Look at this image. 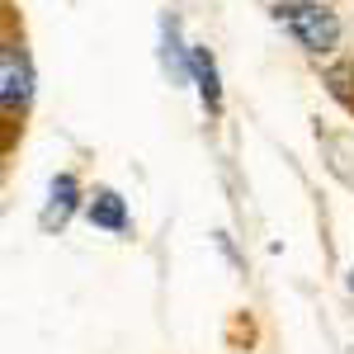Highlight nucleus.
I'll use <instances>...</instances> for the list:
<instances>
[{
    "label": "nucleus",
    "mask_w": 354,
    "mask_h": 354,
    "mask_svg": "<svg viewBox=\"0 0 354 354\" xmlns=\"http://www.w3.org/2000/svg\"><path fill=\"white\" fill-rule=\"evenodd\" d=\"M274 19L288 28L307 53H326V48H335V38H340L335 15L322 10L317 0H279L274 5Z\"/></svg>",
    "instance_id": "1"
},
{
    "label": "nucleus",
    "mask_w": 354,
    "mask_h": 354,
    "mask_svg": "<svg viewBox=\"0 0 354 354\" xmlns=\"http://www.w3.org/2000/svg\"><path fill=\"white\" fill-rule=\"evenodd\" d=\"M28 81H33V71H28L24 48H19V43H5V53H0V104H5V118L24 113Z\"/></svg>",
    "instance_id": "2"
},
{
    "label": "nucleus",
    "mask_w": 354,
    "mask_h": 354,
    "mask_svg": "<svg viewBox=\"0 0 354 354\" xmlns=\"http://www.w3.org/2000/svg\"><path fill=\"white\" fill-rule=\"evenodd\" d=\"M76 198H81V189H76V180L71 175H57L53 189H48V208H43V227L53 232V227H66V218L76 213Z\"/></svg>",
    "instance_id": "3"
},
{
    "label": "nucleus",
    "mask_w": 354,
    "mask_h": 354,
    "mask_svg": "<svg viewBox=\"0 0 354 354\" xmlns=\"http://www.w3.org/2000/svg\"><path fill=\"white\" fill-rule=\"evenodd\" d=\"M90 222L95 227H104V232H123L128 227V208H123V198L113 189H100L90 198Z\"/></svg>",
    "instance_id": "4"
},
{
    "label": "nucleus",
    "mask_w": 354,
    "mask_h": 354,
    "mask_svg": "<svg viewBox=\"0 0 354 354\" xmlns=\"http://www.w3.org/2000/svg\"><path fill=\"white\" fill-rule=\"evenodd\" d=\"M189 66H194V81H198V95H203V104H208V109H218L222 85H218V66H213V57L203 53V48H194Z\"/></svg>",
    "instance_id": "5"
},
{
    "label": "nucleus",
    "mask_w": 354,
    "mask_h": 354,
    "mask_svg": "<svg viewBox=\"0 0 354 354\" xmlns=\"http://www.w3.org/2000/svg\"><path fill=\"white\" fill-rule=\"evenodd\" d=\"M165 66L175 81H189L194 66H185V53H180V33H175V19H165Z\"/></svg>",
    "instance_id": "6"
}]
</instances>
